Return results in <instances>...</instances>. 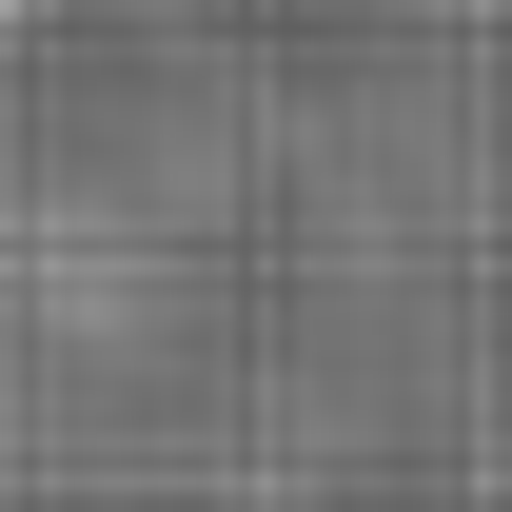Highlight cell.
I'll use <instances>...</instances> for the list:
<instances>
[{
  "instance_id": "cell-1",
  "label": "cell",
  "mask_w": 512,
  "mask_h": 512,
  "mask_svg": "<svg viewBox=\"0 0 512 512\" xmlns=\"http://www.w3.org/2000/svg\"><path fill=\"white\" fill-rule=\"evenodd\" d=\"M0 20H20V0H0Z\"/></svg>"
}]
</instances>
